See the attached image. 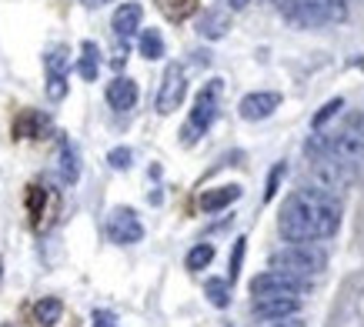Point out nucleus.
Returning <instances> with one entry per match:
<instances>
[{
  "label": "nucleus",
  "mask_w": 364,
  "mask_h": 327,
  "mask_svg": "<svg viewBox=\"0 0 364 327\" xmlns=\"http://www.w3.org/2000/svg\"><path fill=\"white\" fill-rule=\"evenodd\" d=\"M264 327H308V324L298 314H291V317H277V321H264Z\"/></svg>",
  "instance_id": "30"
},
{
  "label": "nucleus",
  "mask_w": 364,
  "mask_h": 327,
  "mask_svg": "<svg viewBox=\"0 0 364 327\" xmlns=\"http://www.w3.org/2000/svg\"><path fill=\"white\" fill-rule=\"evenodd\" d=\"M341 107H344V100H341V97L328 100V104L321 107V114H318V117H314V127H318V131H321V127H324V124H328V120H331V117H334V114H338V110H341Z\"/></svg>",
  "instance_id": "27"
},
{
  "label": "nucleus",
  "mask_w": 364,
  "mask_h": 327,
  "mask_svg": "<svg viewBox=\"0 0 364 327\" xmlns=\"http://www.w3.org/2000/svg\"><path fill=\"white\" fill-rule=\"evenodd\" d=\"M241 197V187L237 184H224V187H210V191H200L198 197V208L204 210V214H218V210L231 208L234 200Z\"/></svg>",
  "instance_id": "10"
},
{
  "label": "nucleus",
  "mask_w": 364,
  "mask_h": 327,
  "mask_svg": "<svg viewBox=\"0 0 364 327\" xmlns=\"http://www.w3.org/2000/svg\"><path fill=\"white\" fill-rule=\"evenodd\" d=\"M184 94H188V77H184V67L167 64L164 77H161V87H157V100H154L157 114H174V110L184 104Z\"/></svg>",
  "instance_id": "6"
},
{
  "label": "nucleus",
  "mask_w": 364,
  "mask_h": 327,
  "mask_svg": "<svg viewBox=\"0 0 364 327\" xmlns=\"http://www.w3.org/2000/svg\"><path fill=\"white\" fill-rule=\"evenodd\" d=\"M27 210H31L33 224L41 220V210H44V187H31V194H27Z\"/></svg>",
  "instance_id": "26"
},
{
  "label": "nucleus",
  "mask_w": 364,
  "mask_h": 327,
  "mask_svg": "<svg viewBox=\"0 0 364 327\" xmlns=\"http://www.w3.org/2000/svg\"><path fill=\"white\" fill-rule=\"evenodd\" d=\"M348 17V0H324V23L344 21Z\"/></svg>",
  "instance_id": "24"
},
{
  "label": "nucleus",
  "mask_w": 364,
  "mask_h": 327,
  "mask_svg": "<svg viewBox=\"0 0 364 327\" xmlns=\"http://www.w3.org/2000/svg\"><path fill=\"white\" fill-rule=\"evenodd\" d=\"M157 7L171 17V21H184L198 11V0H157Z\"/></svg>",
  "instance_id": "20"
},
{
  "label": "nucleus",
  "mask_w": 364,
  "mask_h": 327,
  "mask_svg": "<svg viewBox=\"0 0 364 327\" xmlns=\"http://www.w3.org/2000/svg\"><path fill=\"white\" fill-rule=\"evenodd\" d=\"M4 327H14V324H4Z\"/></svg>",
  "instance_id": "34"
},
{
  "label": "nucleus",
  "mask_w": 364,
  "mask_h": 327,
  "mask_svg": "<svg viewBox=\"0 0 364 327\" xmlns=\"http://www.w3.org/2000/svg\"><path fill=\"white\" fill-rule=\"evenodd\" d=\"M221 94H224V80H208L200 94L194 97V107H191L188 120H184V127H181V141L184 144H194L198 137L210 131V124L218 120V107H221Z\"/></svg>",
  "instance_id": "2"
},
{
  "label": "nucleus",
  "mask_w": 364,
  "mask_h": 327,
  "mask_svg": "<svg viewBox=\"0 0 364 327\" xmlns=\"http://www.w3.org/2000/svg\"><path fill=\"white\" fill-rule=\"evenodd\" d=\"M277 107H281V94H274V90H254V94L241 97L237 114H241L244 120H264V117H271Z\"/></svg>",
  "instance_id": "8"
},
{
  "label": "nucleus",
  "mask_w": 364,
  "mask_h": 327,
  "mask_svg": "<svg viewBox=\"0 0 364 327\" xmlns=\"http://www.w3.org/2000/svg\"><path fill=\"white\" fill-rule=\"evenodd\" d=\"M204 294H208V301L214 307H228V304H231V281L210 277V281L204 284Z\"/></svg>",
  "instance_id": "19"
},
{
  "label": "nucleus",
  "mask_w": 364,
  "mask_h": 327,
  "mask_svg": "<svg viewBox=\"0 0 364 327\" xmlns=\"http://www.w3.org/2000/svg\"><path fill=\"white\" fill-rule=\"evenodd\" d=\"M67 47L64 44H57L54 50H47L44 57V67H47V77H67Z\"/></svg>",
  "instance_id": "21"
},
{
  "label": "nucleus",
  "mask_w": 364,
  "mask_h": 327,
  "mask_svg": "<svg viewBox=\"0 0 364 327\" xmlns=\"http://www.w3.org/2000/svg\"><path fill=\"white\" fill-rule=\"evenodd\" d=\"M50 131V117H44L41 110H23L21 117L14 120V134L17 137H41Z\"/></svg>",
  "instance_id": "15"
},
{
  "label": "nucleus",
  "mask_w": 364,
  "mask_h": 327,
  "mask_svg": "<svg viewBox=\"0 0 364 327\" xmlns=\"http://www.w3.org/2000/svg\"><path fill=\"white\" fill-rule=\"evenodd\" d=\"M57 171H60V181L64 184H77L80 177V157H77V147L74 141H60V154H57Z\"/></svg>",
  "instance_id": "14"
},
{
  "label": "nucleus",
  "mask_w": 364,
  "mask_h": 327,
  "mask_svg": "<svg viewBox=\"0 0 364 327\" xmlns=\"http://www.w3.org/2000/svg\"><path fill=\"white\" fill-rule=\"evenodd\" d=\"M90 327H117V317H114L111 311H94V317H90Z\"/></svg>",
  "instance_id": "29"
},
{
  "label": "nucleus",
  "mask_w": 364,
  "mask_h": 327,
  "mask_svg": "<svg viewBox=\"0 0 364 327\" xmlns=\"http://www.w3.org/2000/svg\"><path fill=\"white\" fill-rule=\"evenodd\" d=\"M244 244H247V240H244V237H237V240H234V254H231V271H228V281H237V274H241Z\"/></svg>",
  "instance_id": "28"
},
{
  "label": "nucleus",
  "mask_w": 364,
  "mask_h": 327,
  "mask_svg": "<svg viewBox=\"0 0 364 327\" xmlns=\"http://www.w3.org/2000/svg\"><path fill=\"white\" fill-rule=\"evenodd\" d=\"M321 147L331 157V164L344 174L348 184L361 181L364 177V141L354 134H331V137H321Z\"/></svg>",
  "instance_id": "3"
},
{
  "label": "nucleus",
  "mask_w": 364,
  "mask_h": 327,
  "mask_svg": "<svg viewBox=\"0 0 364 327\" xmlns=\"http://www.w3.org/2000/svg\"><path fill=\"white\" fill-rule=\"evenodd\" d=\"M107 237L114 244H121V247H131L137 240L144 237V224L137 218V210L134 208H114L107 214Z\"/></svg>",
  "instance_id": "7"
},
{
  "label": "nucleus",
  "mask_w": 364,
  "mask_h": 327,
  "mask_svg": "<svg viewBox=\"0 0 364 327\" xmlns=\"http://www.w3.org/2000/svg\"><path fill=\"white\" fill-rule=\"evenodd\" d=\"M64 314V304H60V297H41L37 304H33V317H37V324L41 327H54Z\"/></svg>",
  "instance_id": "16"
},
{
  "label": "nucleus",
  "mask_w": 364,
  "mask_h": 327,
  "mask_svg": "<svg viewBox=\"0 0 364 327\" xmlns=\"http://www.w3.org/2000/svg\"><path fill=\"white\" fill-rule=\"evenodd\" d=\"M324 267H328V254L318 244H287L277 254H271V271H284L294 277L321 274Z\"/></svg>",
  "instance_id": "4"
},
{
  "label": "nucleus",
  "mask_w": 364,
  "mask_h": 327,
  "mask_svg": "<svg viewBox=\"0 0 364 327\" xmlns=\"http://www.w3.org/2000/svg\"><path fill=\"white\" fill-rule=\"evenodd\" d=\"M210 261H214V247H210V244H198V247H191L188 257H184L188 271H204Z\"/></svg>",
  "instance_id": "22"
},
{
  "label": "nucleus",
  "mask_w": 364,
  "mask_h": 327,
  "mask_svg": "<svg viewBox=\"0 0 364 327\" xmlns=\"http://www.w3.org/2000/svg\"><path fill=\"white\" fill-rule=\"evenodd\" d=\"M298 307H301L298 297H254L251 314L257 317V321H277V317L298 314Z\"/></svg>",
  "instance_id": "9"
},
{
  "label": "nucleus",
  "mask_w": 364,
  "mask_h": 327,
  "mask_svg": "<svg viewBox=\"0 0 364 327\" xmlns=\"http://www.w3.org/2000/svg\"><path fill=\"white\" fill-rule=\"evenodd\" d=\"M284 174H287L284 164H274V167H271L267 184H264V200H274V197H277V187H281V181H284Z\"/></svg>",
  "instance_id": "23"
},
{
  "label": "nucleus",
  "mask_w": 364,
  "mask_h": 327,
  "mask_svg": "<svg viewBox=\"0 0 364 327\" xmlns=\"http://www.w3.org/2000/svg\"><path fill=\"white\" fill-rule=\"evenodd\" d=\"M141 21H144V7L141 4H121L117 11H114V33L121 37V41H127V37H134L137 33V27H141Z\"/></svg>",
  "instance_id": "12"
},
{
  "label": "nucleus",
  "mask_w": 364,
  "mask_h": 327,
  "mask_svg": "<svg viewBox=\"0 0 364 327\" xmlns=\"http://www.w3.org/2000/svg\"><path fill=\"white\" fill-rule=\"evenodd\" d=\"M228 31H231V14L228 11H221V7H208V11H200V17H198V33L200 37H208V41H221Z\"/></svg>",
  "instance_id": "11"
},
{
  "label": "nucleus",
  "mask_w": 364,
  "mask_h": 327,
  "mask_svg": "<svg viewBox=\"0 0 364 327\" xmlns=\"http://www.w3.org/2000/svg\"><path fill=\"white\" fill-rule=\"evenodd\" d=\"M0 277H4V261H0Z\"/></svg>",
  "instance_id": "33"
},
{
  "label": "nucleus",
  "mask_w": 364,
  "mask_h": 327,
  "mask_svg": "<svg viewBox=\"0 0 364 327\" xmlns=\"http://www.w3.org/2000/svg\"><path fill=\"white\" fill-rule=\"evenodd\" d=\"M231 4V11H244V7H251L254 0H228Z\"/></svg>",
  "instance_id": "31"
},
{
  "label": "nucleus",
  "mask_w": 364,
  "mask_h": 327,
  "mask_svg": "<svg viewBox=\"0 0 364 327\" xmlns=\"http://www.w3.org/2000/svg\"><path fill=\"white\" fill-rule=\"evenodd\" d=\"M100 70V50L94 41H84L80 44V60H77V74L84 77V80H94Z\"/></svg>",
  "instance_id": "17"
},
{
  "label": "nucleus",
  "mask_w": 364,
  "mask_h": 327,
  "mask_svg": "<svg viewBox=\"0 0 364 327\" xmlns=\"http://www.w3.org/2000/svg\"><path fill=\"white\" fill-rule=\"evenodd\" d=\"M107 104L114 110H131L137 104V84H134L131 77H114L111 84H107Z\"/></svg>",
  "instance_id": "13"
},
{
  "label": "nucleus",
  "mask_w": 364,
  "mask_h": 327,
  "mask_svg": "<svg viewBox=\"0 0 364 327\" xmlns=\"http://www.w3.org/2000/svg\"><path fill=\"white\" fill-rule=\"evenodd\" d=\"M137 47H141V57H147V60H161V57H164V37H161L154 27L141 31V41H137Z\"/></svg>",
  "instance_id": "18"
},
{
  "label": "nucleus",
  "mask_w": 364,
  "mask_h": 327,
  "mask_svg": "<svg viewBox=\"0 0 364 327\" xmlns=\"http://www.w3.org/2000/svg\"><path fill=\"white\" fill-rule=\"evenodd\" d=\"M304 291H308V277H294V274H284V271L257 274L251 281L254 297H301Z\"/></svg>",
  "instance_id": "5"
},
{
  "label": "nucleus",
  "mask_w": 364,
  "mask_h": 327,
  "mask_svg": "<svg viewBox=\"0 0 364 327\" xmlns=\"http://www.w3.org/2000/svg\"><path fill=\"white\" fill-rule=\"evenodd\" d=\"M338 227H341V204L331 191L321 187L294 191L277 214V230L287 244H318L334 237Z\"/></svg>",
  "instance_id": "1"
},
{
  "label": "nucleus",
  "mask_w": 364,
  "mask_h": 327,
  "mask_svg": "<svg viewBox=\"0 0 364 327\" xmlns=\"http://www.w3.org/2000/svg\"><path fill=\"white\" fill-rule=\"evenodd\" d=\"M84 7H90V11H97V7H104V4H111V0H80Z\"/></svg>",
  "instance_id": "32"
},
{
  "label": "nucleus",
  "mask_w": 364,
  "mask_h": 327,
  "mask_svg": "<svg viewBox=\"0 0 364 327\" xmlns=\"http://www.w3.org/2000/svg\"><path fill=\"white\" fill-rule=\"evenodd\" d=\"M131 161H134L131 147H114V151L107 154V164H111L114 171H127V167H131Z\"/></svg>",
  "instance_id": "25"
}]
</instances>
